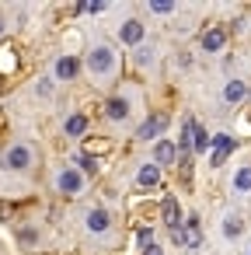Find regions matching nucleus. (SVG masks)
Returning <instances> with one entry per match:
<instances>
[{"label":"nucleus","mask_w":251,"mask_h":255,"mask_svg":"<svg viewBox=\"0 0 251 255\" xmlns=\"http://www.w3.org/2000/svg\"><path fill=\"white\" fill-rule=\"evenodd\" d=\"M84 129H87V119L84 116H70L67 119V136H81Z\"/></svg>","instance_id":"a211bd4d"},{"label":"nucleus","mask_w":251,"mask_h":255,"mask_svg":"<svg viewBox=\"0 0 251 255\" xmlns=\"http://www.w3.org/2000/svg\"><path fill=\"white\" fill-rule=\"evenodd\" d=\"M105 7H108V4H101V0H98V4H81L77 11H84V14H101Z\"/></svg>","instance_id":"5701e85b"},{"label":"nucleus","mask_w":251,"mask_h":255,"mask_svg":"<svg viewBox=\"0 0 251 255\" xmlns=\"http://www.w3.org/2000/svg\"><path fill=\"white\" fill-rule=\"evenodd\" d=\"M164 126H167V116H164V112H154V116H147L143 126L136 129V140H157V136L164 133Z\"/></svg>","instance_id":"39448f33"},{"label":"nucleus","mask_w":251,"mask_h":255,"mask_svg":"<svg viewBox=\"0 0 251 255\" xmlns=\"http://www.w3.org/2000/svg\"><path fill=\"white\" fill-rule=\"evenodd\" d=\"M4 164H7L11 171H28V168L35 164V150H32L28 143H11L7 154H4Z\"/></svg>","instance_id":"f03ea898"},{"label":"nucleus","mask_w":251,"mask_h":255,"mask_svg":"<svg viewBox=\"0 0 251 255\" xmlns=\"http://www.w3.org/2000/svg\"><path fill=\"white\" fill-rule=\"evenodd\" d=\"M7 32V21H4V14H0V35H4Z\"/></svg>","instance_id":"bb28decb"},{"label":"nucleus","mask_w":251,"mask_h":255,"mask_svg":"<svg viewBox=\"0 0 251 255\" xmlns=\"http://www.w3.org/2000/svg\"><path fill=\"white\" fill-rule=\"evenodd\" d=\"M136 241H140L143 248H150V245H154V231H150V227H140V231H136Z\"/></svg>","instance_id":"412c9836"},{"label":"nucleus","mask_w":251,"mask_h":255,"mask_svg":"<svg viewBox=\"0 0 251 255\" xmlns=\"http://www.w3.org/2000/svg\"><path fill=\"white\" fill-rule=\"evenodd\" d=\"M77 164H81V175H84V171H94V164H98V161H94L91 154H81V157H77Z\"/></svg>","instance_id":"4be33fe9"},{"label":"nucleus","mask_w":251,"mask_h":255,"mask_svg":"<svg viewBox=\"0 0 251 255\" xmlns=\"http://www.w3.org/2000/svg\"><path fill=\"white\" fill-rule=\"evenodd\" d=\"M223 46H227V32L223 28H206L202 32V49L206 53H220Z\"/></svg>","instance_id":"9d476101"},{"label":"nucleus","mask_w":251,"mask_h":255,"mask_svg":"<svg viewBox=\"0 0 251 255\" xmlns=\"http://www.w3.org/2000/svg\"><path fill=\"white\" fill-rule=\"evenodd\" d=\"M143 255H164V252H161V248H157V245H150V248H147V252H143Z\"/></svg>","instance_id":"a878e982"},{"label":"nucleus","mask_w":251,"mask_h":255,"mask_svg":"<svg viewBox=\"0 0 251 255\" xmlns=\"http://www.w3.org/2000/svg\"><path fill=\"white\" fill-rule=\"evenodd\" d=\"M84 224H87V231L91 234H105L108 227H112V217H108V210H87V217H84Z\"/></svg>","instance_id":"6e6552de"},{"label":"nucleus","mask_w":251,"mask_h":255,"mask_svg":"<svg viewBox=\"0 0 251 255\" xmlns=\"http://www.w3.org/2000/svg\"><path fill=\"white\" fill-rule=\"evenodd\" d=\"M206 147H209V133L195 126V133H192V150H195V154H206Z\"/></svg>","instance_id":"6ab92c4d"},{"label":"nucleus","mask_w":251,"mask_h":255,"mask_svg":"<svg viewBox=\"0 0 251 255\" xmlns=\"http://www.w3.org/2000/svg\"><path fill=\"white\" fill-rule=\"evenodd\" d=\"M143 21H136V18H129L122 28H119V42H126V46H140L143 42Z\"/></svg>","instance_id":"423d86ee"},{"label":"nucleus","mask_w":251,"mask_h":255,"mask_svg":"<svg viewBox=\"0 0 251 255\" xmlns=\"http://www.w3.org/2000/svg\"><path fill=\"white\" fill-rule=\"evenodd\" d=\"M234 192H251V164L237 168V175H234Z\"/></svg>","instance_id":"dca6fc26"},{"label":"nucleus","mask_w":251,"mask_h":255,"mask_svg":"<svg viewBox=\"0 0 251 255\" xmlns=\"http://www.w3.org/2000/svg\"><path fill=\"white\" fill-rule=\"evenodd\" d=\"M248 255H251V252H248Z\"/></svg>","instance_id":"c85d7f7f"},{"label":"nucleus","mask_w":251,"mask_h":255,"mask_svg":"<svg viewBox=\"0 0 251 255\" xmlns=\"http://www.w3.org/2000/svg\"><path fill=\"white\" fill-rule=\"evenodd\" d=\"M150 60H154V49H150V46H136V63H140V67H147Z\"/></svg>","instance_id":"aec40b11"},{"label":"nucleus","mask_w":251,"mask_h":255,"mask_svg":"<svg viewBox=\"0 0 251 255\" xmlns=\"http://www.w3.org/2000/svg\"><path fill=\"white\" fill-rule=\"evenodd\" d=\"M87 70H91V77H112L115 74V53H112V46H94L91 53H87Z\"/></svg>","instance_id":"f257e3e1"},{"label":"nucleus","mask_w":251,"mask_h":255,"mask_svg":"<svg viewBox=\"0 0 251 255\" xmlns=\"http://www.w3.org/2000/svg\"><path fill=\"white\" fill-rule=\"evenodd\" d=\"M244 98H248V84H244V81L234 77V81L223 84V102H227V105H237V102H244Z\"/></svg>","instance_id":"9b49d317"},{"label":"nucleus","mask_w":251,"mask_h":255,"mask_svg":"<svg viewBox=\"0 0 251 255\" xmlns=\"http://www.w3.org/2000/svg\"><path fill=\"white\" fill-rule=\"evenodd\" d=\"M35 91H39V95H42V98H49V95H53V81H42V84H39V88H35Z\"/></svg>","instance_id":"393cba45"},{"label":"nucleus","mask_w":251,"mask_h":255,"mask_svg":"<svg viewBox=\"0 0 251 255\" xmlns=\"http://www.w3.org/2000/svg\"><path fill=\"white\" fill-rule=\"evenodd\" d=\"M77 70H81V60H77V56H60V60H56V67H53L56 81H74V77H77Z\"/></svg>","instance_id":"1a4fd4ad"},{"label":"nucleus","mask_w":251,"mask_h":255,"mask_svg":"<svg viewBox=\"0 0 251 255\" xmlns=\"http://www.w3.org/2000/svg\"><path fill=\"white\" fill-rule=\"evenodd\" d=\"M150 11H154V14H171L174 4H161V0H157V4H150Z\"/></svg>","instance_id":"b1692460"},{"label":"nucleus","mask_w":251,"mask_h":255,"mask_svg":"<svg viewBox=\"0 0 251 255\" xmlns=\"http://www.w3.org/2000/svg\"><path fill=\"white\" fill-rule=\"evenodd\" d=\"M174 157H178V147H174L171 140H161V143H157V150H154V164L161 168V164H171Z\"/></svg>","instance_id":"ddd939ff"},{"label":"nucleus","mask_w":251,"mask_h":255,"mask_svg":"<svg viewBox=\"0 0 251 255\" xmlns=\"http://www.w3.org/2000/svg\"><path fill=\"white\" fill-rule=\"evenodd\" d=\"M192 133H195V119H185V123H181V133H178V147H181L185 157H188V150H192Z\"/></svg>","instance_id":"2eb2a0df"},{"label":"nucleus","mask_w":251,"mask_h":255,"mask_svg":"<svg viewBox=\"0 0 251 255\" xmlns=\"http://www.w3.org/2000/svg\"><path fill=\"white\" fill-rule=\"evenodd\" d=\"M241 231H244V224H241V217H223V238H241Z\"/></svg>","instance_id":"f3484780"},{"label":"nucleus","mask_w":251,"mask_h":255,"mask_svg":"<svg viewBox=\"0 0 251 255\" xmlns=\"http://www.w3.org/2000/svg\"><path fill=\"white\" fill-rule=\"evenodd\" d=\"M136 182H140L143 189H154V185L161 182V168H157L154 161H147V164L140 168V175H136Z\"/></svg>","instance_id":"4468645a"},{"label":"nucleus","mask_w":251,"mask_h":255,"mask_svg":"<svg viewBox=\"0 0 251 255\" xmlns=\"http://www.w3.org/2000/svg\"><path fill=\"white\" fill-rule=\"evenodd\" d=\"M209 143H213V157H209L213 168H220V164L227 161V154L237 147V140H234L230 133H216V136H209Z\"/></svg>","instance_id":"20e7f679"},{"label":"nucleus","mask_w":251,"mask_h":255,"mask_svg":"<svg viewBox=\"0 0 251 255\" xmlns=\"http://www.w3.org/2000/svg\"><path fill=\"white\" fill-rule=\"evenodd\" d=\"M248 95H251V91H248Z\"/></svg>","instance_id":"cd10ccee"},{"label":"nucleus","mask_w":251,"mask_h":255,"mask_svg":"<svg viewBox=\"0 0 251 255\" xmlns=\"http://www.w3.org/2000/svg\"><path fill=\"white\" fill-rule=\"evenodd\" d=\"M56 189H60L63 196H81V192H84V175H81L77 168H63V171L56 175Z\"/></svg>","instance_id":"7ed1b4c3"},{"label":"nucleus","mask_w":251,"mask_h":255,"mask_svg":"<svg viewBox=\"0 0 251 255\" xmlns=\"http://www.w3.org/2000/svg\"><path fill=\"white\" fill-rule=\"evenodd\" d=\"M161 217H164L167 227H181V206H178L174 196H167V199L161 203Z\"/></svg>","instance_id":"f8f14e48"},{"label":"nucleus","mask_w":251,"mask_h":255,"mask_svg":"<svg viewBox=\"0 0 251 255\" xmlns=\"http://www.w3.org/2000/svg\"><path fill=\"white\" fill-rule=\"evenodd\" d=\"M105 116H108L112 123H126V119H129V98H122V95L108 98V102H105Z\"/></svg>","instance_id":"0eeeda50"}]
</instances>
